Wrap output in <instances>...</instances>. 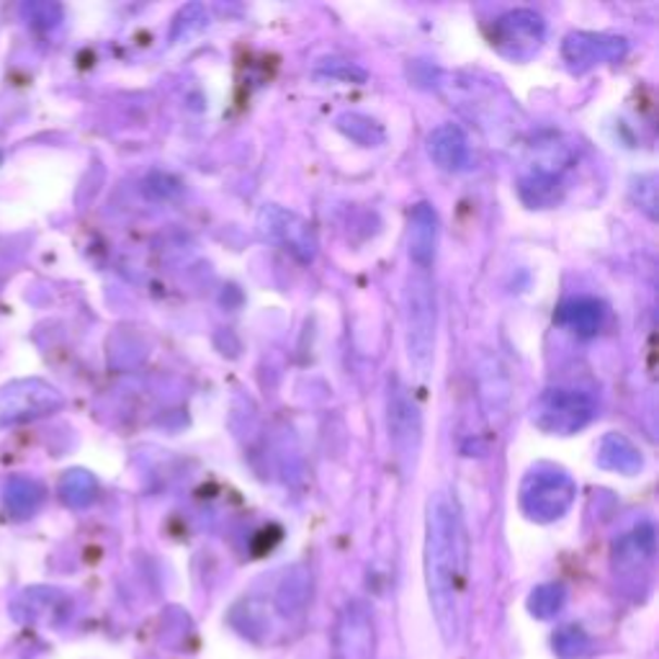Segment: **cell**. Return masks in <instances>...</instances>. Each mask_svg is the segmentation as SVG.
<instances>
[{"label": "cell", "mask_w": 659, "mask_h": 659, "mask_svg": "<svg viewBox=\"0 0 659 659\" xmlns=\"http://www.w3.org/2000/svg\"><path fill=\"white\" fill-rule=\"evenodd\" d=\"M467 529L453 495L436 493L425 513V585L431 611L446 644L459 634V598L467 580Z\"/></svg>", "instance_id": "obj_1"}, {"label": "cell", "mask_w": 659, "mask_h": 659, "mask_svg": "<svg viewBox=\"0 0 659 659\" xmlns=\"http://www.w3.org/2000/svg\"><path fill=\"white\" fill-rule=\"evenodd\" d=\"M436 286L431 271L412 269L405 289V340H408V359L418 376H427L436 359Z\"/></svg>", "instance_id": "obj_2"}, {"label": "cell", "mask_w": 659, "mask_h": 659, "mask_svg": "<svg viewBox=\"0 0 659 659\" xmlns=\"http://www.w3.org/2000/svg\"><path fill=\"white\" fill-rule=\"evenodd\" d=\"M577 497V485L564 469L538 464L523 476L518 489V505L521 513L534 523H554L567 515Z\"/></svg>", "instance_id": "obj_3"}, {"label": "cell", "mask_w": 659, "mask_h": 659, "mask_svg": "<svg viewBox=\"0 0 659 659\" xmlns=\"http://www.w3.org/2000/svg\"><path fill=\"white\" fill-rule=\"evenodd\" d=\"M598 415V402L590 391L557 387L546 389L531 408V423L549 436H574Z\"/></svg>", "instance_id": "obj_4"}, {"label": "cell", "mask_w": 659, "mask_h": 659, "mask_svg": "<svg viewBox=\"0 0 659 659\" xmlns=\"http://www.w3.org/2000/svg\"><path fill=\"white\" fill-rule=\"evenodd\" d=\"M546 39V21L542 13L531 9H515L502 13L489 26V45L497 54L513 62H529L536 58Z\"/></svg>", "instance_id": "obj_5"}, {"label": "cell", "mask_w": 659, "mask_h": 659, "mask_svg": "<svg viewBox=\"0 0 659 659\" xmlns=\"http://www.w3.org/2000/svg\"><path fill=\"white\" fill-rule=\"evenodd\" d=\"M258 233L278 248L297 258L299 263L310 265L318 258V237L312 224L291 209L269 204L258 214Z\"/></svg>", "instance_id": "obj_6"}, {"label": "cell", "mask_w": 659, "mask_h": 659, "mask_svg": "<svg viewBox=\"0 0 659 659\" xmlns=\"http://www.w3.org/2000/svg\"><path fill=\"white\" fill-rule=\"evenodd\" d=\"M376 626L374 613L363 600H350L340 608L333 629V659H374Z\"/></svg>", "instance_id": "obj_7"}, {"label": "cell", "mask_w": 659, "mask_h": 659, "mask_svg": "<svg viewBox=\"0 0 659 659\" xmlns=\"http://www.w3.org/2000/svg\"><path fill=\"white\" fill-rule=\"evenodd\" d=\"M387 425H389V440L395 446L397 459L410 467L415 461L420 448V433H423V418H420V408L415 399L410 397L408 387L399 378L389 382V397H387Z\"/></svg>", "instance_id": "obj_8"}, {"label": "cell", "mask_w": 659, "mask_h": 659, "mask_svg": "<svg viewBox=\"0 0 659 659\" xmlns=\"http://www.w3.org/2000/svg\"><path fill=\"white\" fill-rule=\"evenodd\" d=\"M629 54V41L613 34L572 32L564 37L562 58L572 73H587L598 65L621 62Z\"/></svg>", "instance_id": "obj_9"}, {"label": "cell", "mask_w": 659, "mask_h": 659, "mask_svg": "<svg viewBox=\"0 0 659 659\" xmlns=\"http://www.w3.org/2000/svg\"><path fill=\"white\" fill-rule=\"evenodd\" d=\"M657 554V534L655 525L651 523H642L636 525L634 531L623 534L619 542L613 544V572L626 577V574H636L642 570H647Z\"/></svg>", "instance_id": "obj_10"}, {"label": "cell", "mask_w": 659, "mask_h": 659, "mask_svg": "<svg viewBox=\"0 0 659 659\" xmlns=\"http://www.w3.org/2000/svg\"><path fill=\"white\" fill-rule=\"evenodd\" d=\"M427 156L446 173H461L472 163V145L459 124H440L427 135Z\"/></svg>", "instance_id": "obj_11"}, {"label": "cell", "mask_w": 659, "mask_h": 659, "mask_svg": "<svg viewBox=\"0 0 659 659\" xmlns=\"http://www.w3.org/2000/svg\"><path fill=\"white\" fill-rule=\"evenodd\" d=\"M312 600V574L307 567H291L278 580L276 590H273V613L282 621H297L304 616Z\"/></svg>", "instance_id": "obj_12"}, {"label": "cell", "mask_w": 659, "mask_h": 659, "mask_svg": "<svg viewBox=\"0 0 659 659\" xmlns=\"http://www.w3.org/2000/svg\"><path fill=\"white\" fill-rule=\"evenodd\" d=\"M410 261L418 271H431L438 252V214L431 204H418L410 214Z\"/></svg>", "instance_id": "obj_13"}, {"label": "cell", "mask_w": 659, "mask_h": 659, "mask_svg": "<svg viewBox=\"0 0 659 659\" xmlns=\"http://www.w3.org/2000/svg\"><path fill=\"white\" fill-rule=\"evenodd\" d=\"M595 461H598V467L606 469V472H616V474H623V476L639 474L642 467H644L642 448L619 431L606 433V436L600 438Z\"/></svg>", "instance_id": "obj_14"}, {"label": "cell", "mask_w": 659, "mask_h": 659, "mask_svg": "<svg viewBox=\"0 0 659 659\" xmlns=\"http://www.w3.org/2000/svg\"><path fill=\"white\" fill-rule=\"evenodd\" d=\"M557 322L580 338H593L606 322V307L593 297H572L557 310Z\"/></svg>", "instance_id": "obj_15"}, {"label": "cell", "mask_w": 659, "mask_h": 659, "mask_svg": "<svg viewBox=\"0 0 659 659\" xmlns=\"http://www.w3.org/2000/svg\"><path fill=\"white\" fill-rule=\"evenodd\" d=\"M518 191H521V199L529 207L546 209L562 199V175L536 171L534 167L529 175H523L521 184H518Z\"/></svg>", "instance_id": "obj_16"}, {"label": "cell", "mask_w": 659, "mask_h": 659, "mask_svg": "<svg viewBox=\"0 0 659 659\" xmlns=\"http://www.w3.org/2000/svg\"><path fill=\"white\" fill-rule=\"evenodd\" d=\"M335 126H338L350 142H356L361 147H378V145H384V139H387L382 124H376L374 119H369L363 114H356V111H346V114H340L338 119H335Z\"/></svg>", "instance_id": "obj_17"}, {"label": "cell", "mask_w": 659, "mask_h": 659, "mask_svg": "<svg viewBox=\"0 0 659 659\" xmlns=\"http://www.w3.org/2000/svg\"><path fill=\"white\" fill-rule=\"evenodd\" d=\"M564 602H567L564 585H559V582H546V585H538L536 590H531L525 608H529V613L534 616V619L549 621L554 616L562 613Z\"/></svg>", "instance_id": "obj_18"}, {"label": "cell", "mask_w": 659, "mask_h": 659, "mask_svg": "<svg viewBox=\"0 0 659 659\" xmlns=\"http://www.w3.org/2000/svg\"><path fill=\"white\" fill-rule=\"evenodd\" d=\"M551 644L559 659H582L593 651L590 634L582 626H574V623L554 631Z\"/></svg>", "instance_id": "obj_19"}, {"label": "cell", "mask_w": 659, "mask_h": 659, "mask_svg": "<svg viewBox=\"0 0 659 659\" xmlns=\"http://www.w3.org/2000/svg\"><path fill=\"white\" fill-rule=\"evenodd\" d=\"M207 24H209V16H207L204 5H201V3H188L178 13H175L171 39L175 41V45H178V41L194 39L196 34L204 32Z\"/></svg>", "instance_id": "obj_20"}, {"label": "cell", "mask_w": 659, "mask_h": 659, "mask_svg": "<svg viewBox=\"0 0 659 659\" xmlns=\"http://www.w3.org/2000/svg\"><path fill=\"white\" fill-rule=\"evenodd\" d=\"M314 75L322 80H333V83H366L369 73L363 67L356 65V62L340 60V58H327L320 60L318 67H314Z\"/></svg>", "instance_id": "obj_21"}, {"label": "cell", "mask_w": 659, "mask_h": 659, "mask_svg": "<svg viewBox=\"0 0 659 659\" xmlns=\"http://www.w3.org/2000/svg\"><path fill=\"white\" fill-rule=\"evenodd\" d=\"M631 199L634 204L642 209L649 220H657V178L655 175H639V178L631 184Z\"/></svg>", "instance_id": "obj_22"}, {"label": "cell", "mask_w": 659, "mask_h": 659, "mask_svg": "<svg viewBox=\"0 0 659 659\" xmlns=\"http://www.w3.org/2000/svg\"><path fill=\"white\" fill-rule=\"evenodd\" d=\"M67 485H73V493H75V495L70 497V500H73L75 505H88L90 500H94V495H96V482L90 480V476H88L86 472L70 474Z\"/></svg>", "instance_id": "obj_23"}]
</instances>
